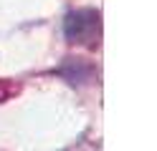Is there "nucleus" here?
Returning a JSON list of instances; mask_svg holds the SVG:
<instances>
[{
  "mask_svg": "<svg viewBox=\"0 0 157 151\" xmlns=\"http://www.w3.org/2000/svg\"><path fill=\"white\" fill-rule=\"evenodd\" d=\"M66 38L71 43H86L91 45L101 33V20L96 10H76V13L66 15Z\"/></svg>",
  "mask_w": 157,
  "mask_h": 151,
  "instance_id": "nucleus-1",
  "label": "nucleus"
}]
</instances>
